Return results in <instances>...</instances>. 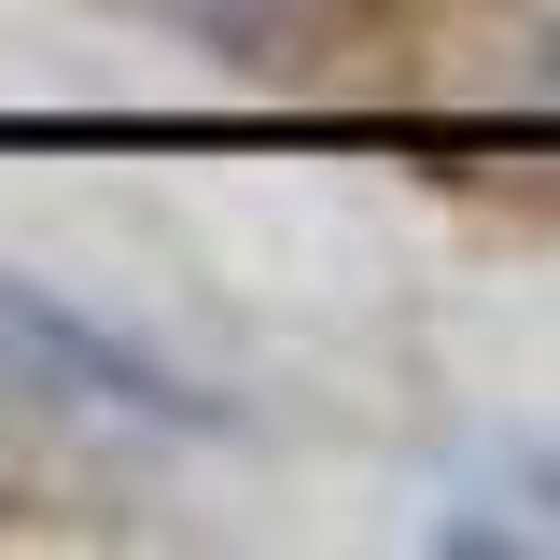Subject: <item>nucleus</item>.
Wrapping results in <instances>:
<instances>
[{"label":"nucleus","mask_w":560,"mask_h":560,"mask_svg":"<svg viewBox=\"0 0 560 560\" xmlns=\"http://www.w3.org/2000/svg\"><path fill=\"white\" fill-rule=\"evenodd\" d=\"M0 337H28V350L70 378V393H98V407H140V420H168V434H210V420H224L197 378H168L154 350H127L113 323H84V308H70V294H43L28 267H0Z\"/></svg>","instance_id":"1"},{"label":"nucleus","mask_w":560,"mask_h":560,"mask_svg":"<svg viewBox=\"0 0 560 560\" xmlns=\"http://www.w3.org/2000/svg\"><path fill=\"white\" fill-rule=\"evenodd\" d=\"M434 547H560V448H504L434 504Z\"/></svg>","instance_id":"2"},{"label":"nucleus","mask_w":560,"mask_h":560,"mask_svg":"<svg viewBox=\"0 0 560 560\" xmlns=\"http://www.w3.org/2000/svg\"><path fill=\"white\" fill-rule=\"evenodd\" d=\"M168 14H197V28H267L280 0H168Z\"/></svg>","instance_id":"3"},{"label":"nucleus","mask_w":560,"mask_h":560,"mask_svg":"<svg viewBox=\"0 0 560 560\" xmlns=\"http://www.w3.org/2000/svg\"><path fill=\"white\" fill-rule=\"evenodd\" d=\"M547 98H560V28H547Z\"/></svg>","instance_id":"4"}]
</instances>
